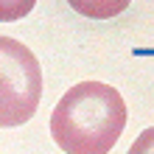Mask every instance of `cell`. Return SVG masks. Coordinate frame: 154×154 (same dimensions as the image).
Instances as JSON below:
<instances>
[{"label": "cell", "mask_w": 154, "mask_h": 154, "mask_svg": "<svg viewBox=\"0 0 154 154\" xmlns=\"http://www.w3.org/2000/svg\"><path fill=\"white\" fill-rule=\"evenodd\" d=\"M126 126V104L104 81L73 84L51 115V134L65 154H109Z\"/></svg>", "instance_id": "1"}, {"label": "cell", "mask_w": 154, "mask_h": 154, "mask_svg": "<svg viewBox=\"0 0 154 154\" xmlns=\"http://www.w3.org/2000/svg\"><path fill=\"white\" fill-rule=\"evenodd\" d=\"M42 67L20 39L0 37V129H14L37 115Z\"/></svg>", "instance_id": "2"}, {"label": "cell", "mask_w": 154, "mask_h": 154, "mask_svg": "<svg viewBox=\"0 0 154 154\" xmlns=\"http://www.w3.org/2000/svg\"><path fill=\"white\" fill-rule=\"evenodd\" d=\"M67 3L81 17H90V20H109V17H118L121 11H126L132 0H67Z\"/></svg>", "instance_id": "3"}, {"label": "cell", "mask_w": 154, "mask_h": 154, "mask_svg": "<svg viewBox=\"0 0 154 154\" xmlns=\"http://www.w3.org/2000/svg\"><path fill=\"white\" fill-rule=\"evenodd\" d=\"M37 0H0V23H14L31 14Z\"/></svg>", "instance_id": "4"}, {"label": "cell", "mask_w": 154, "mask_h": 154, "mask_svg": "<svg viewBox=\"0 0 154 154\" xmlns=\"http://www.w3.org/2000/svg\"><path fill=\"white\" fill-rule=\"evenodd\" d=\"M126 154H154V126H149V129H143L137 134V140L129 146V151Z\"/></svg>", "instance_id": "5"}]
</instances>
